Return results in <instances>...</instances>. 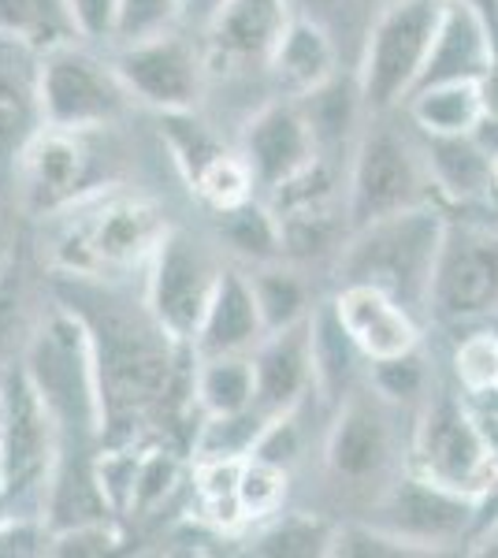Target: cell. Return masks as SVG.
I'll use <instances>...</instances> for the list:
<instances>
[{
    "mask_svg": "<svg viewBox=\"0 0 498 558\" xmlns=\"http://www.w3.org/2000/svg\"><path fill=\"white\" fill-rule=\"evenodd\" d=\"M4 391V495L34 499L45 510V492L60 451V425L23 368H8Z\"/></svg>",
    "mask_w": 498,
    "mask_h": 558,
    "instance_id": "8",
    "label": "cell"
},
{
    "mask_svg": "<svg viewBox=\"0 0 498 558\" xmlns=\"http://www.w3.org/2000/svg\"><path fill=\"white\" fill-rule=\"evenodd\" d=\"M86 131H57L41 128L38 138L23 149L15 160L23 175V197L31 213H52L75 205L83 194L86 172H89V153L83 146Z\"/></svg>",
    "mask_w": 498,
    "mask_h": 558,
    "instance_id": "16",
    "label": "cell"
},
{
    "mask_svg": "<svg viewBox=\"0 0 498 558\" xmlns=\"http://www.w3.org/2000/svg\"><path fill=\"white\" fill-rule=\"evenodd\" d=\"M250 283H253V294H257L260 317H265L268 331L291 328V324L305 320L313 313L305 276H297L294 268L279 265V260L257 265V272H250Z\"/></svg>",
    "mask_w": 498,
    "mask_h": 558,
    "instance_id": "28",
    "label": "cell"
},
{
    "mask_svg": "<svg viewBox=\"0 0 498 558\" xmlns=\"http://www.w3.org/2000/svg\"><path fill=\"white\" fill-rule=\"evenodd\" d=\"M368 387L384 395L387 402H394V407L424 402L428 399V365H424L421 350L373 362V368H368Z\"/></svg>",
    "mask_w": 498,
    "mask_h": 558,
    "instance_id": "34",
    "label": "cell"
},
{
    "mask_svg": "<svg viewBox=\"0 0 498 558\" xmlns=\"http://www.w3.org/2000/svg\"><path fill=\"white\" fill-rule=\"evenodd\" d=\"M246 458H197V499L205 521H212L216 529L246 525L239 502V476Z\"/></svg>",
    "mask_w": 498,
    "mask_h": 558,
    "instance_id": "31",
    "label": "cell"
},
{
    "mask_svg": "<svg viewBox=\"0 0 498 558\" xmlns=\"http://www.w3.org/2000/svg\"><path fill=\"white\" fill-rule=\"evenodd\" d=\"M38 52L0 38V165H15L45 128Z\"/></svg>",
    "mask_w": 498,
    "mask_h": 558,
    "instance_id": "21",
    "label": "cell"
},
{
    "mask_svg": "<svg viewBox=\"0 0 498 558\" xmlns=\"http://www.w3.org/2000/svg\"><path fill=\"white\" fill-rule=\"evenodd\" d=\"M424 165L432 183L458 202L491 194V157L495 153L476 134H421Z\"/></svg>",
    "mask_w": 498,
    "mask_h": 558,
    "instance_id": "24",
    "label": "cell"
},
{
    "mask_svg": "<svg viewBox=\"0 0 498 558\" xmlns=\"http://www.w3.org/2000/svg\"><path fill=\"white\" fill-rule=\"evenodd\" d=\"M335 64H339V52H335L331 34L324 31L316 20L294 15L287 23L283 38H279L276 52H271V83L283 97H305L313 89L335 78Z\"/></svg>",
    "mask_w": 498,
    "mask_h": 558,
    "instance_id": "22",
    "label": "cell"
},
{
    "mask_svg": "<svg viewBox=\"0 0 498 558\" xmlns=\"http://www.w3.org/2000/svg\"><path fill=\"white\" fill-rule=\"evenodd\" d=\"M123 86L134 101L157 108V112H186L197 105L205 89V52L171 26L157 38L120 45L112 57Z\"/></svg>",
    "mask_w": 498,
    "mask_h": 558,
    "instance_id": "11",
    "label": "cell"
},
{
    "mask_svg": "<svg viewBox=\"0 0 498 558\" xmlns=\"http://www.w3.org/2000/svg\"><path fill=\"white\" fill-rule=\"evenodd\" d=\"M416 473L479 499L495 488V454L479 421L454 395L424 399L421 421L413 428Z\"/></svg>",
    "mask_w": 498,
    "mask_h": 558,
    "instance_id": "7",
    "label": "cell"
},
{
    "mask_svg": "<svg viewBox=\"0 0 498 558\" xmlns=\"http://www.w3.org/2000/svg\"><path fill=\"white\" fill-rule=\"evenodd\" d=\"M38 89H41L45 128H57V131L108 128L134 101L112 60L105 64L83 41H68L41 52Z\"/></svg>",
    "mask_w": 498,
    "mask_h": 558,
    "instance_id": "6",
    "label": "cell"
},
{
    "mask_svg": "<svg viewBox=\"0 0 498 558\" xmlns=\"http://www.w3.org/2000/svg\"><path fill=\"white\" fill-rule=\"evenodd\" d=\"M428 165H424L421 142H413L410 134L373 116V123L357 138L350 160V179H347V213H350V231L365 228L373 220L394 216L402 209L428 202Z\"/></svg>",
    "mask_w": 498,
    "mask_h": 558,
    "instance_id": "5",
    "label": "cell"
},
{
    "mask_svg": "<svg viewBox=\"0 0 498 558\" xmlns=\"http://www.w3.org/2000/svg\"><path fill=\"white\" fill-rule=\"evenodd\" d=\"M223 4H228V0H186V4H183V20H179V23L205 31V26L223 12Z\"/></svg>",
    "mask_w": 498,
    "mask_h": 558,
    "instance_id": "44",
    "label": "cell"
},
{
    "mask_svg": "<svg viewBox=\"0 0 498 558\" xmlns=\"http://www.w3.org/2000/svg\"><path fill=\"white\" fill-rule=\"evenodd\" d=\"M498 310V228L450 223L432 283V313L473 320Z\"/></svg>",
    "mask_w": 498,
    "mask_h": 558,
    "instance_id": "13",
    "label": "cell"
},
{
    "mask_svg": "<svg viewBox=\"0 0 498 558\" xmlns=\"http://www.w3.org/2000/svg\"><path fill=\"white\" fill-rule=\"evenodd\" d=\"M194 402L202 407L205 417L250 410L253 402H257V373H253V354L197 357Z\"/></svg>",
    "mask_w": 498,
    "mask_h": 558,
    "instance_id": "26",
    "label": "cell"
},
{
    "mask_svg": "<svg viewBox=\"0 0 498 558\" xmlns=\"http://www.w3.org/2000/svg\"><path fill=\"white\" fill-rule=\"evenodd\" d=\"M476 555H495L498 558V521H495V529H487L484 539H479Z\"/></svg>",
    "mask_w": 498,
    "mask_h": 558,
    "instance_id": "45",
    "label": "cell"
},
{
    "mask_svg": "<svg viewBox=\"0 0 498 558\" xmlns=\"http://www.w3.org/2000/svg\"><path fill=\"white\" fill-rule=\"evenodd\" d=\"M23 373L38 387L45 407L52 410L60 428L97 432L105 428L101 384H97L94 343L86 324L60 305L26 336Z\"/></svg>",
    "mask_w": 498,
    "mask_h": 558,
    "instance_id": "3",
    "label": "cell"
},
{
    "mask_svg": "<svg viewBox=\"0 0 498 558\" xmlns=\"http://www.w3.org/2000/svg\"><path fill=\"white\" fill-rule=\"evenodd\" d=\"M394 402L365 387L353 391L335 407V421L324 439V465L342 488H368V481L379 484V492L391 481L394 465Z\"/></svg>",
    "mask_w": 498,
    "mask_h": 558,
    "instance_id": "10",
    "label": "cell"
},
{
    "mask_svg": "<svg viewBox=\"0 0 498 558\" xmlns=\"http://www.w3.org/2000/svg\"><path fill=\"white\" fill-rule=\"evenodd\" d=\"M0 518H8V507H4V495H0Z\"/></svg>",
    "mask_w": 498,
    "mask_h": 558,
    "instance_id": "47",
    "label": "cell"
},
{
    "mask_svg": "<svg viewBox=\"0 0 498 558\" xmlns=\"http://www.w3.org/2000/svg\"><path fill=\"white\" fill-rule=\"evenodd\" d=\"M335 521L320 514H283L268 521L250 544L253 555H271V558H320L331 551Z\"/></svg>",
    "mask_w": 498,
    "mask_h": 558,
    "instance_id": "29",
    "label": "cell"
},
{
    "mask_svg": "<svg viewBox=\"0 0 498 558\" xmlns=\"http://www.w3.org/2000/svg\"><path fill=\"white\" fill-rule=\"evenodd\" d=\"M52 529L38 514H8L0 518V558H26L49 551Z\"/></svg>",
    "mask_w": 498,
    "mask_h": 558,
    "instance_id": "42",
    "label": "cell"
},
{
    "mask_svg": "<svg viewBox=\"0 0 498 558\" xmlns=\"http://www.w3.org/2000/svg\"><path fill=\"white\" fill-rule=\"evenodd\" d=\"M495 68H498L495 41H491V31H487V20L479 15V8L473 0H442V20H439L436 41H432L428 64L421 71L416 89L458 83V78L479 83V78H487Z\"/></svg>",
    "mask_w": 498,
    "mask_h": 558,
    "instance_id": "17",
    "label": "cell"
},
{
    "mask_svg": "<svg viewBox=\"0 0 498 558\" xmlns=\"http://www.w3.org/2000/svg\"><path fill=\"white\" fill-rule=\"evenodd\" d=\"M291 20L287 0H228L223 12L205 26V71L212 75L220 64H228L223 71L253 64L268 68Z\"/></svg>",
    "mask_w": 498,
    "mask_h": 558,
    "instance_id": "15",
    "label": "cell"
},
{
    "mask_svg": "<svg viewBox=\"0 0 498 558\" xmlns=\"http://www.w3.org/2000/svg\"><path fill=\"white\" fill-rule=\"evenodd\" d=\"M268 413H260L257 407L239 410V413H216L205 417L202 432H197L194 454L197 458H246L257 447L260 432L268 428Z\"/></svg>",
    "mask_w": 498,
    "mask_h": 558,
    "instance_id": "32",
    "label": "cell"
},
{
    "mask_svg": "<svg viewBox=\"0 0 498 558\" xmlns=\"http://www.w3.org/2000/svg\"><path fill=\"white\" fill-rule=\"evenodd\" d=\"M68 209L71 216L57 239V265L75 279L149 265L153 250L168 231L157 209L142 197L89 194Z\"/></svg>",
    "mask_w": 498,
    "mask_h": 558,
    "instance_id": "2",
    "label": "cell"
},
{
    "mask_svg": "<svg viewBox=\"0 0 498 558\" xmlns=\"http://www.w3.org/2000/svg\"><path fill=\"white\" fill-rule=\"evenodd\" d=\"M116 544H120V533H116V529L108 525L105 518H97V521H83V525H71V529H60V533H52L49 555L97 558V555L116 551Z\"/></svg>",
    "mask_w": 498,
    "mask_h": 558,
    "instance_id": "40",
    "label": "cell"
},
{
    "mask_svg": "<svg viewBox=\"0 0 498 558\" xmlns=\"http://www.w3.org/2000/svg\"><path fill=\"white\" fill-rule=\"evenodd\" d=\"M179 484V462L175 454L168 451H146L138 454V473H134V495L126 510H157L160 502H168V495L175 492Z\"/></svg>",
    "mask_w": 498,
    "mask_h": 558,
    "instance_id": "38",
    "label": "cell"
},
{
    "mask_svg": "<svg viewBox=\"0 0 498 558\" xmlns=\"http://www.w3.org/2000/svg\"><path fill=\"white\" fill-rule=\"evenodd\" d=\"M335 310L342 324L361 347L368 362H384V357L410 354L421 347V324L413 313H405L391 294L368 283H347L335 294Z\"/></svg>",
    "mask_w": 498,
    "mask_h": 558,
    "instance_id": "19",
    "label": "cell"
},
{
    "mask_svg": "<svg viewBox=\"0 0 498 558\" xmlns=\"http://www.w3.org/2000/svg\"><path fill=\"white\" fill-rule=\"evenodd\" d=\"M309 343H313V387L328 407H339L357 391L361 373V347L342 324L335 299L324 305H313L309 313Z\"/></svg>",
    "mask_w": 498,
    "mask_h": 558,
    "instance_id": "23",
    "label": "cell"
},
{
    "mask_svg": "<svg viewBox=\"0 0 498 558\" xmlns=\"http://www.w3.org/2000/svg\"><path fill=\"white\" fill-rule=\"evenodd\" d=\"M186 0H120V26H116V45H134L157 38L183 20Z\"/></svg>",
    "mask_w": 498,
    "mask_h": 558,
    "instance_id": "37",
    "label": "cell"
},
{
    "mask_svg": "<svg viewBox=\"0 0 498 558\" xmlns=\"http://www.w3.org/2000/svg\"><path fill=\"white\" fill-rule=\"evenodd\" d=\"M405 112L421 134H476L487 120L484 89L473 78L416 89L405 101Z\"/></svg>",
    "mask_w": 498,
    "mask_h": 558,
    "instance_id": "25",
    "label": "cell"
},
{
    "mask_svg": "<svg viewBox=\"0 0 498 558\" xmlns=\"http://www.w3.org/2000/svg\"><path fill=\"white\" fill-rule=\"evenodd\" d=\"M216 265L186 231H165L149 257L146 310L175 343H194L208 299L216 291Z\"/></svg>",
    "mask_w": 498,
    "mask_h": 558,
    "instance_id": "9",
    "label": "cell"
},
{
    "mask_svg": "<svg viewBox=\"0 0 498 558\" xmlns=\"http://www.w3.org/2000/svg\"><path fill=\"white\" fill-rule=\"evenodd\" d=\"M268 336L265 317H260L257 294L246 272L228 268L216 279V291L208 299V310L190 350L194 357H223V354H253L260 339Z\"/></svg>",
    "mask_w": 498,
    "mask_h": 558,
    "instance_id": "18",
    "label": "cell"
},
{
    "mask_svg": "<svg viewBox=\"0 0 498 558\" xmlns=\"http://www.w3.org/2000/svg\"><path fill=\"white\" fill-rule=\"evenodd\" d=\"M454 368L469 391H491V387H498V339L473 336L469 343H461Z\"/></svg>",
    "mask_w": 498,
    "mask_h": 558,
    "instance_id": "41",
    "label": "cell"
},
{
    "mask_svg": "<svg viewBox=\"0 0 498 558\" xmlns=\"http://www.w3.org/2000/svg\"><path fill=\"white\" fill-rule=\"evenodd\" d=\"M491 194H498V149H495V157H491Z\"/></svg>",
    "mask_w": 498,
    "mask_h": 558,
    "instance_id": "46",
    "label": "cell"
},
{
    "mask_svg": "<svg viewBox=\"0 0 498 558\" xmlns=\"http://www.w3.org/2000/svg\"><path fill=\"white\" fill-rule=\"evenodd\" d=\"M450 220L424 202L384 220L350 231L339 254V276L347 283H368L402 305L413 317L432 313V283Z\"/></svg>",
    "mask_w": 498,
    "mask_h": 558,
    "instance_id": "1",
    "label": "cell"
},
{
    "mask_svg": "<svg viewBox=\"0 0 498 558\" xmlns=\"http://www.w3.org/2000/svg\"><path fill=\"white\" fill-rule=\"evenodd\" d=\"M442 20V0H387L368 26L361 49V101L365 112L387 116L410 101L428 64L432 41Z\"/></svg>",
    "mask_w": 498,
    "mask_h": 558,
    "instance_id": "4",
    "label": "cell"
},
{
    "mask_svg": "<svg viewBox=\"0 0 498 558\" xmlns=\"http://www.w3.org/2000/svg\"><path fill=\"white\" fill-rule=\"evenodd\" d=\"M328 555H347V558H410V555H428L410 539L394 536L391 529L376 525V521H350V525H335L331 551Z\"/></svg>",
    "mask_w": 498,
    "mask_h": 558,
    "instance_id": "36",
    "label": "cell"
},
{
    "mask_svg": "<svg viewBox=\"0 0 498 558\" xmlns=\"http://www.w3.org/2000/svg\"><path fill=\"white\" fill-rule=\"evenodd\" d=\"M0 38L41 52L68 41H83L71 23L68 0H0Z\"/></svg>",
    "mask_w": 498,
    "mask_h": 558,
    "instance_id": "27",
    "label": "cell"
},
{
    "mask_svg": "<svg viewBox=\"0 0 498 558\" xmlns=\"http://www.w3.org/2000/svg\"><path fill=\"white\" fill-rule=\"evenodd\" d=\"M476 518V499L432 481L424 473L391 476L387 488L373 499V521L410 539L421 551H436L439 544L461 539Z\"/></svg>",
    "mask_w": 498,
    "mask_h": 558,
    "instance_id": "12",
    "label": "cell"
},
{
    "mask_svg": "<svg viewBox=\"0 0 498 558\" xmlns=\"http://www.w3.org/2000/svg\"><path fill=\"white\" fill-rule=\"evenodd\" d=\"M190 186H194V194L202 197L208 209L216 213H228V209H239V205H246L253 197V172L250 165L242 160V153H228L223 149L216 160H208V165L190 179Z\"/></svg>",
    "mask_w": 498,
    "mask_h": 558,
    "instance_id": "33",
    "label": "cell"
},
{
    "mask_svg": "<svg viewBox=\"0 0 498 558\" xmlns=\"http://www.w3.org/2000/svg\"><path fill=\"white\" fill-rule=\"evenodd\" d=\"M253 373H257V407L260 413H276L297 407L305 395H313V343L309 317L291 328L268 331L253 350Z\"/></svg>",
    "mask_w": 498,
    "mask_h": 558,
    "instance_id": "20",
    "label": "cell"
},
{
    "mask_svg": "<svg viewBox=\"0 0 498 558\" xmlns=\"http://www.w3.org/2000/svg\"><path fill=\"white\" fill-rule=\"evenodd\" d=\"M287 495V470L268 458L250 454L242 462V476H239V502L246 521H265L276 518L279 507H283Z\"/></svg>",
    "mask_w": 498,
    "mask_h": 558,
    "instance_id": "35",
    "label": "cell"
},
{
    "mask_svg": "<svg viewBox=\"0 0 498 558\" xmlns=\"http://www.w3.org/2000/svg\"><path fill=\"white\" fill-rule=\"evenodd\" d=\"M23 276L15 265L0 268V368H12L15 343L23 336Z\"/></svg>",
    "mask_w": 498,
    "mask_h": 558,
    "instance_id": "39",
    "label": "cell"
},
{
    "mask_svg": "<svg viewBox=\"0 0 498 558\" xmlns=\"http://www.w3.org/2000/svg\"><path fill=\"white\" fill-rule=\"evenodd\" d=\"M220 235L239 257L253 265H268V260H283V239H279V220L268 205H239V209L220 213Z\"/></svg>",
    "mask_w": 498,
    "mask_h": 558,
    "instance_id": "30",
    "label": "cell"
},
{
    "mask_svg": "<svg viewBox=\"0 0 498 558\" xmlns=\"http://www.w3.org/2000/svg\"><path fill=\"white\" fill-rule=\"evenodd\" d=\"M71 23L83 41H112L120 26V0H68Z\"/></svg>",
    "mask_w": 498,
    "mask_h": 558,
    "instance_id": "43",
    "label": "cell"
},
{
    "mask_svg": "<svg viewBox=\"0 0 498 558\" xmlns=\"http://www.w3.org/2000/svg\"><path fill=\"white\" fill-rule=\"evenodd\" d=\"M239 153L250 165L253 183L271 194L287 179L305 172L320 157V146H316V134L305 120L302 105L294 97H279V101L257 108L246 120Z\"/></svg>",
    "mask_w": 498,
    "mask_h": 558,
    "instance_id": "14",
    "label": "cell"
}]
</instances>
